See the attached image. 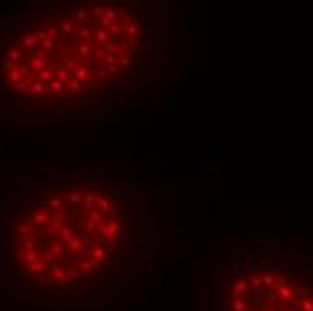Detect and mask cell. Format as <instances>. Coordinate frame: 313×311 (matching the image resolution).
I'll use <instances>...</instances> for the list:
<instances>
[{
    "label": "cell",
    "mask_w": 313,
    "mask_h": 311,
    "mask_svg": "<svg viewBox=\"0 0 313 311\" xmlns=\"http://www.w3.org/2000/svg\"><path fill=\"white\" fill-rule=\"evenodd\" d=\"M63 33H65V34H74V27H72V25L67 22V24L63 25Z\"/></svg>",
    "instance_id": "obj_33"
},
{
    "label": "cell",
    "mask_w": 313,
    "mask_h": 311,
    "mask_svg": "<svg viewBox=\"0 0 313 311\" xmlns=\"http://www.w3.org/2000/svg\"><path fill=\"white\" fill-rule=\"evenodd\" d=\"M115 230H117V223H115V220H112V221L108 223V234H110V236H115Z\"/></svg>",
    "instance_id": "obj_20"
},
{
    "label": "cell",
    "mask_w": 313,
    "mask_h": 311,
    "mask_svg": "<svg viewBox=\"0 0 313 311\" xmlns=\"http://www.w3.org/2000/svg\"><path fill=\"white\" fill-rule=\"evenodd\" d=\"M130 61H131L130 56H124V58L121 59V65H122V67H130Z\"/></svg>",
    "instance_id": "obj_45"
},
{
    "label": "cell",
    "mask_w": 313,
    "mask_h": 311,
    "mask_svg": "<svg viewBox=\"0 0 313 311\" xmlns=\"http://www.w3.org/2000/svg\"><path fill=\"white\" fill-rule=\"evenodd\" d=\"M47 36H49L50 40H56V36H58V31H56V29H50V31H47Z\"/></svg>",
    "instance_id": "obj_41"
},
{
    "label": "cell",
    "mask_w": 313,
    "mask_h": 311,
    "mask_svg": "<svg viewBox=\"0 0 313 311\" xmlns=\"http://www.w3.org/2000/svg\"><path fill=\"white\" fill-rule=\"evenodd\" d=\"M304 309H306V311H313V306H311L310 302H304Z\"/></svg>",
    "instance_id": "obj_55"
},
{
    "label": "cell",
    "mask_w": 313,
    "mask_h": 311,
    "mask_svg": "<svg viewBox=\"0 0 313 311\" xmlns=\"http://www.w3.org/2000/svg\"><path fill=\"white\" fill-rule=\"evenodd\" d=\"M50 254H52V255H58V254H61V248H59V245H58V243H54V245L50 246Z\"/></svg>",
    "instance_id": "obj_31"
},
{
    "label": "cell",
    "mask_w": 313,
    "mask_h": 311,
    "mask_svg": "<svg viewBox=\"0 0 313 311\" xmlns=\"http://www.w3.org/2000/svg\"><path fill=\"white\" fill-rule=\"evenodd\" d=\"M54 275H56V277L59 279L61 282H65V281H67V275H65L63 272H61V270H58V268H54Z\"/></svg>",
    "instance_id": "obj_27"
},
{
    "label": "cell",
    "mask_w": 313,
    "mask_h": 311,
    "mask_svg": "<svg viewBox=\"0 0 313 311\" xmlns=\"http://www.w3.org/2000/svg\"><path fill=\"white\" fill-rule=\"evenodd\" d=\"M104 76H106V72H103V70H99L97 74H96V77H97V79H103Z\"/></svg>",
    "instance_id": "obj_54"
},
{
    "label": "cell",
    "mask_w": 313,
    "mask_h": 311,
    "mask_svg": "<svg viewBox=\"0 0 313 311\" xmlns=\"http://www.w3.org/2000/svg\"><path fill=\"white\" fill-rule=\"evenodd\" d=\"M110 33H112V34H121V33H122V27H121V25H112V27H110Z\"/></svg>",
    "instance_id": "obj_35"
},
{
    "label": "cell",
    "mask_w": 313,
    "mask_h": 311,
    "mask_svg": "<svg viewBox=\"0 0 313 311\" xmlns=\"http://www.w3.org/2000/svg\"><path fill=\"white\" fill-rule=\"evenodd\" d=\"M36 281H38V282H41V284H50V281H49V279L41 277V275H38V277H36Z\"/></svg>",
    "instance_id": "obj_47"
},
{
    "label": "cell",
    "mask_w": 313,
    "mask_h": 311,
    "mask_svg": "<svg viewBox=\"0 0 313 311\" xmlns=\"http://www.w3.org/2000/svg\"><path fill=\"white\" fill-rule=\"evenodd\" d=\"M9 58H11V61H18V59H20V52L13 49L11 52H9Z\"/></svg>",
    "instance_id": "obj_34"
},
{
    "label": "cell",
    "mask_w": 313,
    "mask_h": 311,
    "mask_svg": "<svg viewBox=\"0 0 313 311\" xmlns=\"http://www.w3.org/2000/svg\"><path fill=\"white\" fill-rule=\"evenodd\" d=\"M101 218H103V214L99 211H92V221H101Z\"/></svg>",
    "instance_id": "obj_36"
},
{
    "label": "cell",
    "mask_w": 313,
    "mask_h": 311,
    "mask_svg": "<svg viewBox=\"0 0 313 311\" xmlns=\"http://www.w3.org/2000/svg\"><path fill=\"white\" fill-rule=\"evenodd\" d=\"M36 38H38V40H41V41H45L49 36H47V33H45V31H40V33L36 34Z\"/></svg>",
    "instance_id": "obj_44"
},
{
    "label": "cell",
    "mask_w": 313,
    "mask_h": 311,
    "mask_svg": "<svg viewBox=\"0 0 313 311\" xmlns=\"http://www.w3.org/2000/svg\"><path fill=\"white\" fill-rule=\"evenodd\" d=\"M11 67H13V61H11V59H2V70H4V72L11 70Z\"/></svg>",
    "instance_id": "obj_24"
},
{
    "label": "cell",
    "mask_w": 313,
    "mask_h": 311,
    "mask_svg": "<svg viewBox=\"0 0 313 311\" xmlns=\"http://www.w3.org/2000/svg\"><path fill=\"white\" fill-rule=\"evenodd\" d=\"M61 227H63V225H61L58 220H52V221H50V229H52V230H56V232H61Z\"/></svg>",
    "instance_id": "obj_23"
},
{
    "label": "cell",
    "mask_w": 313,
    "mask_h": 311,
    "mask_svg": "<svg viewBox=\"0 0 313 311\" xmlns=\"http://www.w3.org/2000/svg\"><path fill=\"white\" fill-rule=\"evenodd\" d=\"M122 22L126 24V25H130V24H131V16H130V15H124V16H122Z\"/></svg>",
    "instance_id": "obj_48"
},
{
    "label": "cell",
    "mask_w": 313,
    "mask_h": 311,
    "mask_svg": "<svg viewBox=\"0 0 313 311\" xmlns=\"http://www.w3.org/2000/svg\"><path fill=\"white\" fill-rule=\"evenodd\" d=\"M78 52L85 56V54H88V52H90V49H88V45H85V43H83V45H79V47H78Z\"/></svg>",
    "instance_id": "obj_29"
},
{
    "label": "cell",
    "mask_w": 313,
    "mask_h": 311,
    "mask_svg": "<svg viewBox=\"0 0 313 311\" xmlns=\"http://www.w3.org/2000/svg\"><path fill=\"white\" fill-rule=\"evenodd\" d=\"M59 248H61V254L67 252V243H65V241H61V243H59Z\"/></svg>",
    "instance_id": "obj_53"
},
{
    "label": "cell",
    "mask_w": 313,
    "mask_h": 311,
    "mask_svg": "<svg viewBox=\"0 0 313 311\" xmlns=\"http://www.w3.org/2000/svg\"><path fill=\"white\" fill-rule=\"evenodd\" d=\"M104 254H106L108 257H112V255H113V246H106V250H104Z\"/></svg>",
    "instance_id": "obj_50"
},
{
    "label": "cell",
    "mask_w": 313,
    "mask_h": 311,
    "mask_svg": "<svg viewBox=\"0 0 313 311\" xmlns=\"http://www.w3.org/2000/svg\"><path fill=\"white\" fill-rule=\"evenodd\" d=\"M87 229H88V230H94V229H96V221H92V220L87 221Z\"/></svg>",
    "instance_id": "obj_49"
},
{
    "label": "cell",
    "mask_w": 313,
    "mask_h": 311,
    "mask_svg": "<svg viewBox=\"0 0 313 311\" xmlns=\"http://www.w3.org/2000/svg\"><path fill=\"white\" fill-rule=\"evenodd\" d=\"M34 221H36V223H41V225H43V223H49V216H47V214H36V216H34Z\"/></svg>",
    "instance_id": "obj_16"
},
{
    "label": "cell",
    "mask_w": 313,
    "mask_h": 311,
    "mask_svg": "<svg viewBox=\"0 0 313 311\" xmlns=\"http://www.w3.org/2000/svg\"><path fill=\"white\" fill-rule=\"evenodd\" d=\"M59 205H61V200H59V198H56V196H54V198H50V207H52L54 211L59 209Z\"/></svg>",
    "instance_id": "obj_25"
},
{
    "label": "cell",
    "mask_w": 313,
    "mask_h": 311,
    "mask_svg": "<svg viewBox=\"0 0 313 311\" xmlns=\"http://www.w3.org/2000/svg\"><path fill=\"white\" fill-rule=\"evenodd\" d=\"M74 65H76V63H74V61H67V63H65V70H68V72H72V70H74Z\"/></svg>",
    "instance_id": "obj_46"
},
{
    "label": "cell",
    "mask_w": 313,
    "mask_h": 311,
    "mask_svg": "<svg viewBox=\"0 0 313 311\" xmlns=\"http://www.w3.org/2000/svg\"><path fill=\"white\" fill-rule=\"evenodd\" d=\"M76 18L79 20V22H83V20L87 18V9H85V7H81L79 11H78V15H76Z\"/></svg>",
    "instance_id": "obj_26"
},
{
    "label": "cell",
    "mask_w": 313,
    "mask_h": 311,
    "mask_svg": "<svg viewBox=\"0 0 313 311\" xmlns=\"http://www.w3.org/2000/svg\"><path fill=\"white\" fill-rule=\"evenodd\" d=\"M252 284H256V286H259V284H261V281H259V279H252Z\"/></svg>",
    "instance_id": "obj_62"
},
{
    "label": "cell",
    "mask_w": 313,
    "mask_h": 311,
    "mask_svg": "<svg viewBox=\"0 0 313 311\" xmlns=\"http://www.w3.org/2000/svg\"><path fill=\"white\" fill-rule=\"evenodd\" d=\"M121 49H122V50H126V54H128V45H126V43H122V45H121Z\"/></svg>",
    "instance_id": "obj_63"
},
{
    "label": "cell",
    "mask_w": 313,
    "mask_h": 311,
    "mask_svg": "<svg viewBox=\"0 0 313 311\" xmlns=\"http://www.w3.org/2000/svg\"><path fill=\"white\" fill-rule=\"evenodd\" d=\"M243 308H245L243 302H238V304H236V309H238V311H243Z\"/></svg>",
    "instance_id": "obj_57"
},
{
    "label": "cell",
    "mask_w": 313,
    "mask_h": 311,
    "mask_svg": "<svg viewBox=\"0 0 313 311\" xmlns=\"http://www.w3.org/2000/svg\"><path fill=\"white\" fill-rule=\"evenodd\" d=\"M70 77H72V72H68V70H65V68L56 70V79H58V81L65 83V81H67V79H70Z\"/></svg>",
    "instance_id": "obj_1"
},
{
    "label": "cell",
    "mask_w": 313,
    "mask_h": 311,
    "mask_svg": "<svg viewBox=\"0 0 313 311\" xmlns=\"http://www.w3.org/2000/svg\"><path fill=\"white\" fill-rule=\"evenodd\" d=\"M50 86H52V90H54V92H61V90H63V86H65V85H63V83H61V81L54 79V81H52V85H50Z\"/></svg>",
    "instance_id": "obj_17"
},
{
    "label": "cell",
    "mask_w": 313,
    "mask_h": 311,
    "mask_svg": "<svg viewBox=\"0 0 313 311\" xmlns=\"http://www.w3.org/2000/svg\"><path fill=\"white\" fill-rule=\"evenodd\" d=\"M27 261H29V263H34V261H36V250H29V252H27Z\"/></svg>",
    "instance_id": "obj_32"
},
{
    "label": "cell",
    "mask_w": 313,
    "mask_h": 311,
    "mask_svg": "<svg viewBox=\"0 0 313 311\" xmlns=\"http://www.w3.org/2000/svg\"><path fill=\"white\" fill-rule=\"evenodd\" d=\"M22 79V74H20L18 70H11V74H9V81H20Z\"/></svg>",
    "instance_id": "obj_22"
},
{
    "label": "cell",
    "mask_w": 313,
    "mask_h": 311,
    "mask_svg": "<svg viewBox=\"0 0 313 311\" xmlns=\"http://www.w3.org/2000/svg\"><path fill=\"white\" fill-rule=\"evenodd\" d=\"M108 72H112V74H115V72H117V67H115V65H112V67H108Z\"/></svg>",
    "instance_id": "obj_59"
},
{
    "label": "cell",
    "mask_w": 313,
    "mask_h": 311,
    "mask_svg": "<svg viewBox=\"0 0 313 311\" xmlns=\"http://www.w3.org/2000/svg\"><path fill=\"white\" fill-rule=\"evenodd\" d=\"M137 29H139V25L131 22V24L128 25V34H130V36H135V33H137Z\"/></svg>",
    "instance_id": "obj_28"
},
{
    "label": "cell",
    "mask_w": 313,
    "mask_h": 311,
    "mask_svg": "<svg viewBox=\"0 0 313 311\" xmlns=\"http://www.w3.org/2000/svg\"><path fill=\"white\" fill-rule=\"evenodd\" d=\"M29 67H33V68H36L38 72H41V70H45L47 68V63H45V59H34V61H31L29 63Z\"/></svg>",
    "instance_id": "obj_2"
},
{
    "label": "cell",
    "mask_w": 313,
    "mask_h": 311,
    "mask_svg": "<svg viewBox=\"0 0 313 311\" xmlns=\"http://www.w3.org/2000/svg\"><path fill=\"white\" fill-rule=\"evenodd\" d=\"M70 246H72V248H79V241H72Z\"/></svg>",
    "instance_id": "obj_60"
},
{
    "label": "cell",
    "mask_w": 313,
    "mask_h": 311,
    "mask_svg": "<svg viewBox=\"0 0 313 311\" xmlns=\"http://www.w3.org/2000/svg\"><path fill=\"white\" fill-rule=\"evenodd\" d=\"M38 79H41V81H49V79H56V76L52 74L50 68H45V70L38 72Z\"/></svg>",
    "instance_id": "obj_3"
},
{
    "label": "cell",
    "mask_w": 313,
    "mask_h": 311,
    "mask_svg": "<svg viewBox=\"0 0 313 311\" xmlns=\"http://www.w3.org/2000/svg\"><path fill=\"white\" fill-rule=\"evenodd\" d=\"M29 68H31L29 65H22V67L18 68V72H20V74H22V76H27V74H29Z\"/></svg>",
    "instance_id": "obj_38"
},
{
    "label": "cell",
    "mask_w": 313,
    "mask_h": 311,
    "mask_svg": "<svg viewBox=\"0 0 313 311\" xmlns=\"http://www.w3.org/2000/svg\"><path fill=\"white\" fill-rule=\"evenodd\" d=\"M85 207H87L88 211H94V194H92V192L87 194V198H85Z\"/></svg>",
    "instance_id": "obj_12"
},
{
    "label": "cell",
    "mask_w": 313,
    "mask_h": 311,
    "mask_svg": "<svg viewBox=\"0 0 313 311\" xmlns=\"http://www.w3.org/2000/svg\"><path fill=\"white\" fill-rule=\"evenodd\" d=\"M29 85H31V81H29L27 77H24L22 81L18 83V90H20V92H27V86H29Z\"/></svg>",
    "instance_id": "obj_15"
},
{
    "label": "cell",
    "mask_w": 313,
    "mask_h": 311,
    "mask_svg": "<svg viewBox=\"0 0 313 311\" xmlns=\"http://www.w3.org/2000/svg\"><path fill=\"white\" fill-rule=\"evenodd\" d=\"M33 245H34V246H40V248H41V246H43V241H41V239H40V236H36V237H33Z\"/></svg>",
    "instance_id": "obj_40"
},
{
    "label": "cell",
    "mask_w": 313,
    "mask_h": 311,
    "mask_svg": "<svg viewBox=\"0 0 313 311\" xmlns=\"http://www.w3.org/2000/svg\"><path fill=\"white\" fill-rule=\"evenodd\" d=\"M103 54H104V49H97V50H96V56H97V58H101Z\"/></svg>",
    "instance_id": "obj_56"
},
{
    "label": "cell",
    "mask_w": 313,
    "mask_h": 311,
    "mask_svg": "<svg viewBox=\"0 0 313 311\" xmlns=\"http://www.w3.org/2000/svg\"><path fill=\"white\" fill-rule=\"evenodd\" d=\"M117 50V47H115V43H112V41H108L106 45H104V52H108V54H113Z\"/></svg>",
    "instance_id": "obj_18"
},
{
    "label": "cell",
    "mask_w": 313,
    "mask_h": 311,
    "mask_svg": "<svg viewBox=\"0 0 313 311\" xmlns=\"http://www.w3.org/2000/svg\"><path fill=\"white\" fill-rule=\"evenodd\" d=\"M76 79H78V81L87 79V68H85V67H79V68L76 70Z\"/></svg>",
    "instance_id": "obj_14"
},
{
    "label": "cell",
    "mask_w": 313,
    "mask_h": 311,
    "mask_svg": "<svg viewBox=\"0 0 313 311\" xmlns=\"http://www.w3.org/2000/svg\"><path fill=\"white\" fill-rule=\"evenodd\" d=\"M265 282H266V284H272V282H274V279L270 277V275H266V277H265Z\"/></svg>",
    "instance_id": "obj_58"
},
{
    "label": "cell",
    "mask_w": 313,
    "mask_h": 311,
    "mask_svg": "<svg viewBox=\"0 0 313 311\" xmlns=\"http://www.w3.org/2000/svg\"><path fill=\"white\" fill-rule=\"evenodd\" d=\"M96 40H97V41H101V43H106V40H108V33H106V31H101V29H99L97 33H96Z\"/></svg>",
    "instance_id": "obj_10"
},
{
    "label": "cell",
    "mask_w": 313,
    "mask_h": 311,
    "mask_svg": "<svg viewBox=\"0 0 313 311\" xmlns=\"http://www.w3.org/2000/svg\"><path fill=\"white\" fill-rule=\"evenodd\" d=\"M106 232H108V227H106V225H104V223H101V225L97 227V230H96V237H94V239H97V241H101V237H103L104 234H106Z\"/></svg>",
    "instance_id": "obj_8"
},
{
    "label": "cell",
    "mask_w": 313,
    "mask_h": 311,
    "mask_svg": "<svg viewBox=\"0 0 313 311\" xmlns=\"http://www.w3.org/2000/svg\"><path fill=\"white\" fill-rule=\"evenodd\" d=\"M245 289H247V284H245V282H239L238 288H236V295H239L241 291H245Z\"/></svg>",
    "instance_id": "obj_39"
},
{
    "label": "cell",
    "mask_w": 313,
    "mask_h": 311,
    "mask_svg": "<svg viewBox=\"0 0 313 311\" xmlns=\"http://www.w3.org/2000/svg\"><path fill=\"white\" fill-rule=\"evenodd\" d=\"M70 275L74 277V279H78V277H79V273H78V272H74V270H70Z\"/></svg>",
    "instance_id": "obj_61"
},
{
    "label": "cell",
    "mask_w": 313,
    "mask_h": 311,
    "mask_svg": "<svg viewBox=\"0 0 313 311\" xmlns=\"http://www.w3.org/2000/svg\"><path fill=\"white\" fill-rule=\"evenodd\" d=\"M36 41H38L36 34H34V36H25V38H24V47H25V49H33V47L36 45Z\"/></svg>",
    "instance_id": "obj_7"
},
{
    "label": "cell",
    "mask_w": 313,
    "mask_h": 311,
    "mask_svg": "<svg viewBox=\"0 0 313 311\" xmlns=\"http://www.w3.org/2000/svg\"><path fill=\"white\" fill-rule=\"evenodd\" d=\"M79 200H81V192H79V191H70V192H68V202H70L72 207H76Z\"/></svg>",
    "instance_id": "obj_4"
},
{
    "label": "cell",
    "mask_w": 313,
    "mask_h": 311,
    "mask_svg": "<svg viewBox=\"0 0 313 311\" xmlns=\"http://www.w3.org/2000/svg\"><path fill=\"white\" fill-rule=\"evenodd\" d=\"M79 90H81V83L78 79H70V92L72 94H78Z\"/></svg>",
    "instance_id": "obj_11"
},
{
    "label": "cell",
    "mask_w": 313,
    "mask_h": 311,
    "mask_svg": "<svg viewBox=\"0 0 313 311\" xmlns=\"http://www.w3.org/2000/svg\"><path fill=\"white\" fill-rule=\"evenodd\" d=\"M61 234H63V241H65V243L70 245L72 241H74V237H72V232H70L68 227H61Z\"/></svg>",
    "instance_id": "obj_6"
},
{
    "label": "cell",
    "mask_w": 313,
    "mask_h": 311,
    "mask_svg": "<svg viewBox=\"0 0 313 311\" xmlns=\"http://www.w3.org/2000/svg\"><path fill=\"white\" fill-rule=\"evenodd\" d=\"M45 261H47L49 264H52V254H50V252H45Z\"/></svg>",
    "instance_id": "obj_51"
},
{
    "label": "cell",
    "mask_w": 313,
    "mask_h": 311,
    "mask_svg": "<svg viewBox=\"0 0 313 311\" xmlns=\"http://www.w3.org/2000/svg\"><path fill=\"white\" fill-rule=\"evenodd\" d=\"M18 234H20V236H27V234H29V227H27V225H20V227H18Z\"/></svg>",
    "instance_id": "obj_30"
},
{
    "label": "cell",
    "mask_w": 313,
    "mask_h": 311,
    "mask_svg": "<svg viewBox=\"0 0 313 311\" xmlns=\"http://www.w3.org/2000/svg\"><path fill=\"white\" fill-rule=\"evenodd\" d=\"M101 11H103V7H101V6H92V13L96 15V16H99V15H101Z\"/></svg>",
    "instance_id": "obj_42"
},
{
    "label": "cell",
    "mask_w": 313,
    "mask_h": 311,
    "mask_svg": "<svg viewBox=\"0 0 313 311\" xmlns=\"http://www.w3.org/2000/svg\"><path fill=\"white\" fill-rule=\"evenodd\" d=\"M281 293H283V297H284V298H288V297L291 295V293H290V289H286V288H283V289H281Z\"/></svg>",
    "instance_id": "obj_52"
},
{
    "label": "cell",
    "mask_w": 313,
    "mask_h": 311,
    "mask_svg": "<svg viewBox=\"0 0 313 311\" xmlns=\"http://www.w3.org/2000/svg\"><path fill=\"white\" fill-rule=\"evenodd\" d=\"M27 270H29V272H36V273H41V272L45 270V266L41 264V263H29V264H27Z\"/></svg>",
    "instance_id": "obj_5"
},
{
    "label": "cell",
    "mask_w": 313,
    "mask_h": 311,
    "mask_svg": "<svg viewBox=\"0 0 313 311\" xmlns=\"http://www.w3.org/2000/svg\"><path fill=\"white\" fill-rule=\"evenodd\" d=\"M106 63H108L110 67L115 63V54H108V56H106Z\"/></svg>",
    "instance_id": "obj_43"
},
{
    "label": "cell",
    "mask_w": 313,
    "mask_h": 311,
    "mask_svg": "<svg viewBox=\"0 0 313 311\" xmlns=\"http://www.w3.org/2000/svg\"><path fill=\"white\" fill-rule=\"evenodd\" d=\"M54 45H56V40H45V41H43V50L54 49Z\"/></svg>",
    "instance_id": "obj_21"
},
{
    "label": "cell",
    "mask_w": 313,
    "mask_h": 311,
    "mask_svg": "<svg viewBox=\"0 0 313 311\" xmlns=\"http://www.w3.org/2000/svg\"><path fill=\"white\" fill-rule=\"evenodd\" d=\"M96 202H97V205L101 207V209H103V211H110V209H112V207H110V203H108V200H106V198H101V196H97V198H96Z\"/></svg>",
    "instance_id": "obj_9"
},
{
    "label": "cell",
    "mask_w": 313,
    "mask_h": 311,
    "mask_svg": "<svg viewBox=\"0 0 313 311\" xmlns=\"http://www.w3.org/2000/svg\"><path fill=\"white\" fill-rule=\"evenodd\" d=\"M92 255L96 257V259H101V257L104 255V250H103V248H96V250H94V254H92Z\"/></svg>",
    "instance_id": "obj_37"
},
{
    "label": "cell",
    "mask_w": 313,
    "mask_h": 311,
    "mask_svg": "<svg viewBox=\"0 0 313 311\" xmlns=\"http://www.w3.org/2000/svg\"><path fill=\"white\" fill-rule=\"evenodd\" d=\"M43 92H45L43 85H41L40 81H34L33 83V94H43Z\"/></svg>",
    "instance_id": "obj_13"
},
{
    "label": "cell",
    "mask_w": 313,
    "mask_h": 311,
    "mask_svg": "<svg viewBox=\"0 0 313 311\" xmlns=\"http://www.w3.org/2000/svg\"><path fill=\"white\" fill-rule=\"evenodd\" d=\"M113 18H115V11H113V9H106V13H104V18H103V20H106V22H112Z\"/></svg>",
    "instance_id": "obj_19"
}]
</instances>
